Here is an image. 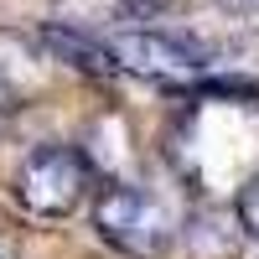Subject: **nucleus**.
<instances>
[{"instance_id":"obj_1","label":"nucleus","mask_w":259,"mask_h":259,"mask_svg":"<svg viewBox=\"0 0 259 259\" xmlns=\"http://www.w3.org/2000/svg\"><path fill=\"white\" fill-rule=\"evenodd\" d=\"M94 228L114 249H124L130 259H166L171 254V239H177L171 212L150 197L145 187L119 182V177L94 192Z\"/></svg>"},{"instance_id":"obj_2","label":"nucleus","mask_w":259,"mask_h":259,"mask_svg":"<svg viewBox=\"0 0 259 259\" xmlns=\"http://www.w3.org/2000/svg\"><path fill=\"white\" fill-rule=\"evenodd\" d=\"M94 166L78 145H36L16 177V192L36 218H68V212L89 197Z\"/></svg>"},{"instance_id":"obj_3","label":"nucleus","mask_w":259,"mask_h":259,"mask_svg":"<svg viewBox=\"0 0 259 259\" xmlns=\"http://www.w3.org/2000/svg\"><path fill=\"white\" fill-rule=\"evenodd\" d=\"M104 47H109L119 73L156 78V83H187L202 68H212V47H202L192 36H171V31H119Z\"/></svg>"},{"instance_id":"obj_4","label":"nucleus","mask_w":259,"mask_h":259,"mask_svg":"<svg viewBox=\"0 0 259 259\" xmlns=\"http://www.w3.org/2000/svg\"><path fill=\"white\" fill-rule=\"evenodd\" d=\"M177 233H182L187 259H239L244 249V223L228 207H197Z\"/></svg>"},{"instance_id":"obj_5","label":"nucleus","mask_w":259,"mask_h":259,"mask_svg":"<svg viewBox=\"0 0 259 259\" xmlns=\"http://www.w3.org/2000/svg\"><path fill=\"white\" fill-rule=\"evenodd\" d=\"M41 47H47L57 62L78 68V73H94V78L119 73V68H114V57H109V47H104L99 36H89V31H73V26H47V31H41Z\"/></svg>"},{"instance_id":"obj_6","label":"nucleus","mask_w":259,"mask_h":259,"mask_svg":"<svg viewBox=\"0 0 259 259\" xmlns=\"http://www.w3.org/2000/svg\"><path fill=\"white\" fill-rule=\"evenodd\" d=\"M239 223H244V233H259V171L239 192Z\"/></svg>"},{"instance_id":"obj_7","label":"nucleus","mask_w":259,"mask_h":259,"mask_svg":"<svg viewBox=\"0 0 259 259\" xmlns=\"http://www.w3.org/2000/svg\"><path fill=\"white\" fill-rule=\"evenodd\" d=\"M166 6H171V0H119V11H130V16H140V21H145V16H161Z\"/></svg>"},{"instance_id":"obj_8","label":"nucleus","mask_w":259,"mask_h":259,"mask_svg":"<svg viewBox=\"0 0 259 259\" xmlns=\"http://www.w3.org/2000/svg\"><path fill=\"white\" fill-rule=\"evenodd\" d=\"M0 259H21V233L11 223H0Z\"/></svg>"},{"instance_id":"obj_9","label":"nucleus","mask_w":259,"mask_h":259,"mask_svg":"<svg viewBox=\"0 0 259 259\" xmlns=\"http://www.w3.org/2000/svg\"><path fill=\"white\" fill-rule=\"evenodd\" d=\"M11 109H16V104H6V99H0V135H6V124H11Z\"/></svg>"},{"instance_id":"obj_10","label":"nucleus","mask_w":259,"mask_h":259,"mask_svg":"<svg viewBox=\"0 0 259 259\" xmlns=\"http://www.w3.org/2000/svg\"><path fill=\"white\" fill-rule=\"evenodd\" d=\"M254 259H259V254H254Z\"/></svg>"}]
</instances>
